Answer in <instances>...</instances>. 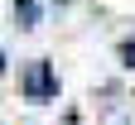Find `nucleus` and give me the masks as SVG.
Segmentation results:
<instances>
[{"label": "nucleus", "mask_w": 135, "mask_h": 125, "mask_svg": "<svg viewBox=\"0 0 135 125\" xmlns=\"http://www.w3.org/2000/svg\"><path fill=\"white\" fill-rule=\"evenodd\" d=\"M29 92H48V72H44V67H39V72L29 77Z\"/></svg>", "instance_id": "f257e3e1"}]
</instances>
